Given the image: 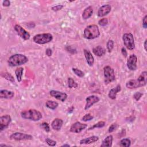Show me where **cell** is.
Instances as JSON below:
<instances>
[{
    "label": "cell",
    "mask_w": 147,
    "mask_h": 147,
    "mask_svg": "<svg viewBox=\"0 0 147 147\" xmlns=\"http://www.w3.org/2000/svg\"><path fill=\"white\" fill-rule=\"evenodd\" d=\"M21 116L22 118L33 121H38L42 117V114L36 109H29L21 112Z\"/></svg>",
    "instance_id": "6da1fadb"
},
{
    "label": "cell",
    "mask_w": 147,
    "mask_h": 147,
    "mask_svg": "<svg viewBox=\"0 0 147 147\" xmlns=\"http://www.w3.org/2000/svg\"><path fill=\"white\" fill-rule=\"evenodd\" d=\"M28 61V57L22 54H14L11 55L8 59L7 63L11 67H16L26 63Z\"/></svg>",
    "instance_id": "7a4b0ae2"
},
{
    "label": "cell",
    "mask_w": 147,
    "mask_h": 147,
    "mask_svg": "<svg viewBox=\"0 0 147 147\" xmlns=\"http://www.w3.org/2000/svg\"><path fill=\"white\" fill-rule=\"evenodd\" d=\"M100 35L99 28L96 25H90L84 30L83 37L88 40L98 38Z\"/></svg>",
    "instance_id": "3957f363"
},
{
    "label": "cell",
    "mask_w": 147,
    "mask_h": 147,
    "mask_svg": "<svg viewBox=\"0 0 147 147\" xmlns=\"http://www.w3.org/2000/svg\"><path fill=\"white\" fill-rule=\"evenodd\" d=\"M53 39V36L49 33L37 34H36L33 38V40L35 43L38 44H45L51 42Z\"/></svg>",
    "instance_id": "277c9868"
},
{
    "label": "cell",
    "mask_w": 147,
    "mask_h": 147,
    "mask_svg": "<svg viewBox=\"0 0 147 147\" xmlns=\"http://www.w3.org/2000/svg\"><path fill=\"white\" fill-rule=\"evenodd\" d=\"M103 75H104V81L105 84H107L115 79L114 70L109 65L105 66L103 68Z\"/></svg>",
    "instance_id": "5b68a950"
},
{
    "label": "cell",
    "mask_w": 147,
    "mask_h": 147,
    "mask_svg": "<svg viewBox=\"0 0 147 147\" xmlns=\"http://www.w3.org/2000/svg\"><path fill=\"white\" fill-rule=\"evenodd\" d=\"M122 40L123 44L129 50H133L134 49V40L133 35L131 33H126L123 34Z\"/></svg>",
    "instance_id": "8992f818"
},
{
    "label": "cell",
    "mask_w": 147,
    "mask_h": 147,
    "mask_svg": "<svg viewBox=\"0 0 147 147\" xmlns=\"http://www.w3.org/2000/svg\"><path fill=\"white\" fill-rule=\"evenodd\" d=\"M10 139L16 141H24V140H31L33 139V136L20 132H16L11 134L10 136Z\"/></svg>",
    "instance_id": "52a82bcc"
},
{
    "label": "cell",
    "mask_w": 147,
    "mask_h": 147,
    "mask_svg": "<svg viewBox=\"0 0 147 147\" xmlns=\"http://www.w3.org/2000/svg\"><path fill=\"white\" fill-rule=\"evenodd\" d=\"M87 127V125L86 123H81L79 121L74 123L70 127L69 130L72 133H79L82 130H84Z\"/></svg>",
    "instance_id": "ba28073f"
},
{
    "label": "cell",
    "mask_w": 147,
    "mask_h": 147,
    "mask_svg": "<svg viewBox=\"0 0 147 147\" xmlns=\"http://www.w3.org/2000/svg\"><path fill=\"white\" fill-rule=\"evenodd\" d=\"M11 121V117L8 114L1 116L0 117V131H2L3 130L7 129Z\"/></svg>",
    "instance_id": "9c48e42d"
},
{
    "label": "cell",
    "mask_w": 147,
    "mask_h": 147,
    "mask_svg": "<svg viewBox=\"0 0 147 147\" xmlns=\"http://www.w3.org/2000/svg\"><path fill=\"white\" fill-rule=\"evenodd\" d=\"M14 30L17 32V34L24 40H28L30 38V34L20 25L16 24L14 26Z\"/></svg>",
    "instance_id": "30bf717a"
},
{
    "label": "cell",
    "mask_w": 147,
    "mask_h": 147,
    "mask_svg": "<svg viewBox=\"0 0 147 147\" xmlns=\"http://www.w3.org/2000/svg\"><path fill=\"white\" fill-rule=\"evenodd\" d=\"M137 57L134 54H132L129 57L126 62V65L130 71H135L137 69Z\"/></svg>",
    "instance_id": "8fae6325"
},
{
    "label": "cell",
    "mask_w": 147,
    "mask_h": 147,
    "mask_svg": "<svg viewBox=\"0 0 147 147\" xmlns=\"http://www.w3.org/2000/svg\"><path fill=\"white\" fill-rule=\"evenodd\" d=\"M49 94L51 96L61 102H64L67 98V94L66 93L57 90H51L49 91Z\"/></svg>",
    "instance_id": "7c38bea8"
},
{
    "label": "cell",
    "mask_w": 147,
    "mask_h": 147,
    "mask_svg": "<svg viewBox=\"0 0 147 147\" xmlns=\"http://www.w3.org/2000/svg\"><path fill=\"white\" fill-rule=\"evenodd\" d=\"M99 98L96 95H92L86 98V103L84 106V110H87L90 109L93 105L98 102L99 101Z\"/></svg>",
    "instance_id": "4fadbf2b"
},
{
    "label": "cell",
    "mask_w": 147,
    "mask_h": 147,
    "mask_svg": "<svg viewBox=\"0 0 147 147\" xmlns=\"http://www.w3.org/2000/svg\"><path fill=\"white\" fill-rule=\"evenodd\" d=\"M111 10V7L110 5H108V4L104 5L99 7L97 13V15L99 17L105 16L110 12Z\"/></svg>",
    "instance_id": "5bb4252c"
},
{
    "label": "cell",
    "mask_w": 147,
    "mask_h": 147,
    "mask_svg": "<svg viewBox=\"0 0 147 147\" xmlns=\"http://www.w3.org/2000/svg\"><path fill=\"white\" fill-rule=\"evenodd\" d=\"M84 55L86 60V61L89 66H92L94 63V58L91 53V52L87 49H83Z\"/></svg>",
    "instance_id": "9a60e30c"
},
{
    "label": "cell",
    "mask_w": 147,
    "mask_h": 147,
    "mask_svg": "<svg viewBox=\"0 0 147 147\" xmlns=\"http://www.w3.org/2000/svg\"><path fill=\"white\" fill-rule=\"evenodd\" d=\"M63 124V121L60 119L56 118L53 120L51 123V127L53 130L59 131L61 129Z\"/></svg>",
    "instance_id": "2e32d148"
},
{
    "label": "cell",
    "mask_w": 147,
    "mask_h": 147,
    "mask_svg": "<svg viewBox=\"0 0 147 147\" xmlns=\"http://www.w3.org/2000/svg\"><path fill=\"white\" fill-rule=\"evenodd\" d=\"M99 140V137L96 136H92L86 138H83L80 141V144L82 145V144H92L94 143L96 141H98Z\"/></svg>",
    "instance_id": "e0dca14e"
},
{
    "label": "cell",
    "mask_w": 147,
    "mask_h": 147,
    "mask_svg": "<svg viewBox=\"0 0 147 147\" xmlns=\"http://www.w3.org/2000/svg\"><path fill=\"white\" fill-rule=\"evenodd\" d=\"M121 90V87L120 84L117 85V86L114 88H111L108 94V96L111 99H115L116 98V95L118 92H119Z\"/></svg>",
    "instance_id": "ac0fdd59"
},
{
    "label": "cell",
    "mask_w": 147,
    "mask_h": 147,
    "mask_svg": "<svg viewBox=\"0 0 147 147\" xmlns=\"http://www.w3.org/2000/svg\"><path fill=\"white\" fill-rule=\"evenodd\" d=\"M126 87L129 89H134L141 87L137 79H130L126 83Z\"/></svg>",
    "instance_id": "d6986e66"
},
{
    "label": "cell",
    "mask_w": 147,
    "mask_h": 147,
    "mask_svg": "<svg viewBox=\"0 0 147 147\" xmlns=\"http://www.w3.org/2000/svg\"><path fill=\"white\" fill-rule=\"evenodd\" d=\"M14 95V93L12 91L7 90H0V98L1 99H11Z\"/></svg>",
    "instance_id": "ffe728a7"
},
{
    "label": "cell",
    "mask_w": 147,
    "mask_h": 147,
    "mask_svg": "<svg viewBox=\"0 0 147 147\" xmlns=\"http://www.w3.org/2000/svg\"><path fill=\"white\" fill-rule=\"evenodd\" d=\"M92 52L96 56L101 57L106 53V49L104 48H103L102 47L98 45L93 48Z\"/></svg>",
    "instance_id": "44dd1931"
},
{
    "label": "cell",
    "mask_w": 147,
    "mask_h": 147,
    "mask_svg": "<svg viewBox=\"0 0 147 147\" xmlns=\"http://www.w3.org/2000/svg\"><path fill=\"white\" fill-rule=\"evenodd\" d=\"M93 13V9L92 6H89L86 7L82 13V18L83 20H87L90 18Z\"/></svg>",
    "instance_id": "7402d4cb"
},
{
    "label": "cell",
    "mask_w": 147,
    "mask_h": 147,
    "mask_svg": "<svg viewBox=\"0 0 147 147\" xmlns=\"http://www.w3.org/2000/svg\"><path fill=\"white\" fill-rule=\"evenodd\" d=\"M146 79H147V72L146 71H143L141 75L137 78V80L140 83L141 87L145 86L146 84Z\"/></svg>",
    "instance_id": "603a6c76"
},
{
    "label": "cell",
    "mask_w": 147,
    "mask_h": 147,
    "mask_svg": "<svg viewBox=\"0 0 147 147\" xmlns=\"http://www.w3.org/2000/svg\"><path fill=\"white\" fill-rule=\"evenodd\" d=\"M113 137L112 135L107 136L102 141L100 146L102 147H110L112 146Z\"/></svg>",
    "instance_id": "cb8c5ba5"
},
{
    "label": "cell",
    "mask_w": 147,
    "mask_h": 147,
    "mask_svg": "<svg viewBox=\"0 0 147 147\" xmlns=\"http://www.w3.org/2000/svg\"><path fill=\"white\" fill-rule=\"evenodd\" d=\"M23 72H24V68L22 67H18L15 71V74L18 82H21L22 80Z\"/></svg>",
    "instance_id": "d4e9b609"
},
{
    "label": "cell",
    "mask_w": 147,
    "mask_h": 147,
    "mask_svg": "<svg viewBox=\"0 0 147 147\" xmlns=\"http://www.w3.org/2000/svg\"><path fill=\"white\" fill-rule=\"evenodd\" d=\"M58 105L59 104L57 102L53 100H48L45 102L46 107L51 110H55L57 107Z\"/></svg>",
    "instance_id": "484cf974"
},
{
    "label": "cell",
    "mask_w": 147,
    "mask_h": 147,
    "mask_svg": "<svg viewBox=\"0 0 147 147\" xmlns=\"http://www.w3.org/2000/svg\"><path fill=\"white\" fill-rule=\"evenodd\" d=\"M1 75L2 77H3L5 79H6L7 80H8L11 83H14L15 82V79H14V77L12 76V75H11L9 72H2Z\"/></svg>",
    "instance_id": "4316f807"
},
{
    "label": "cell",
    "mask_w": 147,
    "mask_h": 147,
    "mask_svg": "<svg viewBox=\"0 0 147 147\" xmlns=\"http://www.w3.org/2000/svg\"><path fill=\"white\" fill-rule=\"evenodd\" d=\"M120 146L122 147H129L131 145V141L129 138H123L122 139L119 144Z\"/></svg>",
    "instance_id": "83f0119b"
},
{
    "label": "cell",
    "mask_w": 147,
    "mask_h": 147,
    "mask_svg": "<svg viewBox=\"0 0 147 147\" xmlns=\"http://www.w3.org/2000/svg\"><path fill=\"white\" fill-rule=\"evenodd\" d=\"M68 83V88H76L78 87V84L75 82V81L72 78H68L67 80Z\"/></svg>",
    "instance_id": "f1b7e54d"
},
{
    "label": "cell",
    "mask_w": 147,
    "mask_h": 147,
    "mask_svg": "<svg viewBox=\"0 0 147 147\" xmlns=\"http://www.w3.org/2000/svg\"><path fill=\"white\" fill-rule=\"evenodd\" d=\"M105 125V122L104 121H99L98 122H97L96 123L94 124L92 126L89 127V129L88 130H92L94 129L95 128H102L103 127H104Z\"/></svg>",
    "instance_id": "f546056e"
},
{
    "label": "cell",
    "mask_w": 147,
    "mask_h": 147,
    "mask_svg": "<svg viewBox=\"0 0 147 147\" xmlns=\"http://www.w3.org/2000/svg\"><path fill=\"white\" fill-rule=\"evenodd\" d=\"M72 70L76 76H78L80 78H83L84 75V72L79 69H78V68H72Z\"/></svg>",
    "instance_id": "4dcf8cb0"
},
{
    "label": "cell",
    "mask_w": 147,
    "mask_h": 147,
    "mask_svg": "<svg viewBox=\"0 0 147 147\" xmlns=\"http://www.w3.org/2000/svg\"><path fill=\"white\" fill-rule=\"evenodd\" d=\"M107 49L109 52H111L114 48V41L112 40H109L106 44Z\"/></svg>",
    "instance_id": "1f68e13d"
},
{
    "label": "cell",
    "mask_w": 147,
    "mask_h": 147,
    "mask_svg": "<svg viewBox=\"0 0 147 147\" xmlns=\"http://www.w3.org/2000/svg\"><path fill=\"white\" fill-rule=\"evenodd\" d=\"M93 118H94V117H93L90 113H88V114H85V115L82 117V120L83 121L87 122V121H89L92 120Z\"/></svg>",
    "instance_id": "d6a6232c"
},
{
    "label": "cell",
    "mask_w": 147,
    "mask_h": 147,
    "mask_svg": "<svg viewBox=\"0 0 147 147\" xmlns=\"http://www.w3.org/2000/svg\"><path fill=\"white\" fill-rule=\"evenodd\" d=\"M107 24H108V20H107V18H101V19L99 20V21H98V24H99L100 26H106Z\"/></svg>",
    "instance_id": "836d02e7"
},
{
    "label": "cell",
    "mask_w": 147,
    "mask_h": 147,
    "mask_svg": "<svg viewBox=\"0 0 147 147\" xmlns=\"http://www.w3.org/2000/svg\"><path fill=\"white\" fill-rule=\"evenodd\" d=\"M45 142L49 146H54L56 145V141L52 139H50L49 138H47L45 139Z\"/></svg>",
    "instance_id": "e575fe53"
},
{
    "label": "cell",
    "mask_w": 147,
    "mask_h": 147,
    "mask_svg": "<svg viewBox=\"0 0 147 147\" xmlns=\"http://www.w3.org/2000/svg\"><path fill=\"white\" fill-rule=\"evenodd\" d=\"M41 127L46 131V132H49L50 131V127L48 123L47 122H42L41 124Z\"/></svg>",
    "instance_id": "d590c367"
},
{
    "label": "cell",
    "mask_w": 147,
    "mask_h": 147,
    "mask_svg": "<svg viewBox=\"0 0 147 147\" xmlns=\"http://www.w3.org/2000/svg\"><path fill=\"white\" fill-rule=\"evenodd\" d=\"M142 95H143V94H142V93H141V92H136L134 93V94L133 95V98H134L136 101H138Z\"/></svg>",
    "instance_id": "8d00e7d4"
},
{
    "label": "cell",
    "mask_w": 147,
    "mask_h": 147,
    "mask_svg": "<svg viewBox=\"0 0 147 147\" xmlns=\"http://www.w3.org/2000/svg\"><path fill=\"white\" fill-rule=\"evenodd\" d=\"M117 127H118V125L117 123H113L109 127V130H108L109 133L113 132L114 131H115L117 129Z\"/></svg>",
    "instance_id": "74e56055"
},
{
    "label": "cell",
    "mask_w": 147,
    "mask_h": 147,
    "mask_svg": "<svg viewBox=\"0 0 147 147\" xmlns=\"http://www.w3.org/2000/svg\"><path fill=\"white\" fill-rule=\"evenodd\" d=\"M63 7V5H55V6H52L51 7V9H52V10H53L54 11H59L61 9H62Z\"/></svg>",
    "instance_id": "f35d334b"
},
{
    "label": "cell",
    "mask_w": 147,
    "mask_h": 147,
    "mask_svg": "<svg viewBox=\"0 0 147 147\" xmlns=\"http://www.w3.org/2000/svg\"><path fill=\"white\" fill-rule=\"evenodd\" d=\"M147 15H145L142 18V26L144 28L146 29L147 28V22H146Z\"/></svg>",
    "instance_id": "ab89813d"
},
{
    "label": "cell",
    "mask_w": 147,
    "mask_h": 147,
    "mask_svg": "<svg viewBox=\"0 0 147 147\" xmlns=\"http://www.w3.org/2000/svg\"><path fill=\"white\" fill-rule=\"evenodd\" d=\"M2 5L5 7H8L10 5V2L9 0H5L2 2Z\"/></svg>",
    "instance_id": "60d3db41"
},
{
    "label": "cell",
    "mask_w": 147,
    "mask_h": 147,
    "mask_svg": "<svg viewBox=\"0 0 147 147\" xmlns=\"http://www.w3.org/2000/svg\"><path fill=\"white\" fill-rule=\"evenodd\" d=\"M45 54L46 55H47L48 56H52V49L51 48H47L46 50H45Z\"/></svg>",
    "instance_id": "b9f144b4"
},
{
    "label": "cell",
    "mask_w": 147,
    "mask_h": 147,
    "mask_svg": "<svg viewBox=\"0 0 147 147\" xmlns=\"http://www.w3.org/2000/svg\"><path fill=\"white\" fill-rule=\"evenodd\" d=\"M121 53H122V55L124 57H127V51H126V49L124 47L122 48V49H121Z\"/></svg>",
    "instance_id": "7bdbcfd3"
},
{
    "label": "cell",
    "mask_w": 147,
    "mask_h": 147,
    "mask_svg": "<svg viewBox=\"0 0 147 147\" xmlns=\"http://www.w3.org/2000/svg\"><path fill=\"white\" fill-rule=\"evenodd\" d=\"M27 26H28L29 28H34L35 27V24H34L33 22H29V23H28Z\"/></svg>",
    "instance_id": "ee69618b"
},
{
    "label": "cell",
    "mask_w": 147,
    "mask_h": 147,
    "mask_svg": "<svg viewBox=\"0 0 147 147\" xmlns=\"http://www.w3.org/2000/svg\"><path fill=\"white\" fill-rule=\"evenodd\" d=\"M146 42H147V39H145V41H144V49L145 51L146 52L147 51V49H146Z\"/></svg>",
    "instance_id": "f6af8a7d"
},
{
    "label": "cell",
    "mask_w": 147,
    "mask_h": 147,
    "mask_svg": "<svg viewBox=\"0 0 147 147\" xmlns=\"http://www.w3.org/2000/svg\"><path fill=\"white\" fill-rule=\"evenodd\" d=\"M70 145L69 144H64L63 145H61V146H69Z\"/></svg>",
    "instance_id": "bcb514c9"
}]
</instances>
